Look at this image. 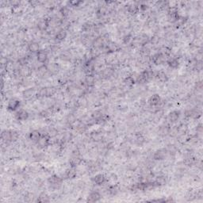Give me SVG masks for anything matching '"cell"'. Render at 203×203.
I'll use <instances>...</instances> for the list:
<instances>
[{
    "label": "cell",
    "instance_id": "46",
    "mask_svg": "<svg viewBox=\"0 0 203 203\" xmlns=\"http://www.w3.org/2000/svg\"><path fill=\"white\" fill-rule=\"evenodd\" d=\"M148 8V5L145 2H143V3L140 4V6H139V10L140 9L141 10H143V11H145Z\"/></svg>",
    "mask_w": 203,
    "mask_h": 203
},
{
    "label": "cell",
    "instance_id": "14",
    "mask_svg": "<svg viewBox=\"0 0 203 203\" xmlns=\"http://www.w3.org/2000/svg\"><path fill=\"white\" fill-rule=\"evenodd\" d=\"M41 131L39 130H32L28 135L29 140H31L32 142H34V143L35 144L38 141V140L41 138Z\"/></svg>",
    "mask_w": 203,
    "mask_h": 203
},
{
    "label": "cell",
    "instance_id": "20",
    "mask_svg": "<svg viewBox=\"0 0 203 203\" xmlns=\"http://www.w3.org/2000/svg\"><path fill=\"white\" fill-rule=\"evenodd\" d=\"M114 73V70L113 67H106V68L101 70V77L104 79H108L111 77Z\"/></svg>",
    "mask_w": 203,
    "mask_h": 203
},
{
    "label": "cell",
    "instance_id": "34",
    "mask_svg": "<svg viewBox=\"0 0 203 203\" xmlns=\"http://www.w3.org/2000/svg\"><path fill=\"white\" fill-rule=\"evenodd\" d=\"M87 125H85L84 123L79 121L78 124L75 126V130L79 132V133H83V132H86V130L87 129Z\"/></svg>",
    "mask_w": 203,
    "mask_h": 203
},
{
    "label": "cell",
    "instance_id": "3",
    "mask_svg": "<svg viewBox=\"0 0 203 203\" xmlns=\"http://www.w3.org/2000/svg\"><path fill=\"white\" fill-rule=\"evenodd\" d=\"M63 179L60 176L53 175L48 179V184L52 190H59L62 186Z\"/></svg>",
    "mask_w": 203,
    "mask_h": 203
},
{
    "label": "cell",
    "instance_id": "30",
    "mask_svg": "<svg viewBox=\"0 0 203 203\" xmlns=\"http://www.w3.org/2000/svg\"><path fill=\"white\" fill-rule=\"evenodd\" d=\"M124 85L127 87H131L135 84L136 83V80L133 78V76H126L123 80Z\"/></svg>",
    "mask_w": 203,
    "mask_h": 203
},
{
    "label": "cell",
    "instance_id": "28",
    "mask_svg": "<svg viewBox=\"0 0 203 203\" xmlns=\"http://www.w3.org/2000/svg\"><path fill=\"white\" fill-rule=\"evenodd\" d=\"M153 182H154L155 185H156V187L157 186H164V185H166L167 179L164 175H160V176H157Z\"/></svg>",
    "mask_w": 203,
    "mask_h": 203
},
{
    "label": "cell",
    "instance_id": "1",
    "mask_svg": "<svg viewBox=\"0 0 203 203\" xmlns=\"http://www.w3.org/2000/svg\"><path fill=\"white\" fill-rule=\"evenodd\" d=\"M154 76L155 74L152 70H151V69H146L144 71H141L140 74H138L135 80L138 83H145L148 82L150 79H152Z\"/></svg>",
    "mask_w": 203,
    "mask_h": 203
},
{
    "label": "cell",
    "instance_id": "41",
    "mask_svg": "<svg viewBox=\"0 0 203 203\" xmlns=\"http://www.w3.org/2000/svg\"><path fill=\"white\" fill-rule=\"evenodd\" d=\"M94 27H95V25L92 24L91 22H86L84 23L83 25V27H82V30H83L84 32H87V33H88V32L91 31L92 30L94 29Z\"/></svg>",
    "mask_w": 203,
    "mask_h": 203
},
{
    "label": "cell",
    "instance_id": "18",
    "mask_svg": "<svg viewBox=\"0 0 203 203\" xmlns=\"http://www.w3.org/2000/svg\"><path fill=\"white\" fill-rule=\"evenodd\" d=\"M27 49L30 53H37L41 50L39 43L36 42V41H31L30 43H29L28 46H27Z\"/></svg>",
    "mask_w": 203,
    "mask_h": 203
},
{
    "label": "cell",
    "instance_id": "19",
    "mask_svg": "<svg viewBox=\"0 0 203 203\" xmlns=\"http://www.w3.org/2000/svg\"><path fill=\"white\" fill-rule=\"evenodd\" d=\"M76 168H72V167H71L70 168H67L65 171V173H64V177H65V179H75V178L76 177Z\"/></svg>",
    "mask_w": 203,
    "mask_h": 203
},
{
    "label": "cell",
    "instance_id": "9",
    "mask_svg": "<svg viewBox=\"0 0 203 203\" xmlns=\"http://www.w3.org/2000/svg\"><path fill=\"white\" fill-rule=\"evenodd\" d=\"M91 180L94 183V184L98 185V186H102V185L105 184L106 181H107L106 176L103 174H97V175H95L92 178Z\"/></svg>",
    "mask_w": 203,
    "mask_h": 203
},
{
    "label": "cell",
    "instance_id": "35",
    "mask_svg": "<svg viewBox=\"0 0 203 203\" xmlns=\"http://www.w3.org/2000/svg\"><path fill=\"white\" fill-rule=\"evenodd\" d=\"M37 201H40V202H49V201H50V197H49L46 193H41V194L37 197Z\"/></svg>",
    "mask_w": 203,
    "mask_h": 203
},
{
    "label": "cell",
    "instance_id": "25",
    "mask_svg": "<svg viewBox=\"0 0 203 203\" xmlns=\"http://www.w3.org/2000/svg\"><path fill=\"white\" fill-rule=\"evenodd\" d=\"M101 198V195L98 191H92L91 194L88 195L87 201L90 202H95L99 201Z\"/></svg>",
    "mask_w": 203,
    "mask_h": 203
},
{
    "label": "cell",
    "instance_id": "47",
    "mask_svg": "<svg viewBox=\"0 0 203 203\" xmlns=\"http://www.w3.org/2000/svg\"><path fill=\"white\" fill-rule=\"evenodd\" d=\"M109 180L112 181L113 183H114V182H116V181L117 180V175H115V174H111V175H110V177H109Z\"/></svg>",
    "mask_w": 203,
    "mask_h": 203
},
{
    "label": "cell",
    "instance_id": "8",
    "mask_svg": "<svg viewBox=\"0 0 203 203\" xmlns=\"http://www.w3.org/2000/svg\"><path fill=\"white\" fill-rule=\"evenodd\" d=\"M162 102L163 101L161 97H160L159 95H157V94H155V95H152L148 99V104L151 107H156L159 105L161 104Z\"/></svg>",
    "mask_w": 203,
    "mask_h": 203
},
{
    "label": "cell",
    "instance_id": "11",
    "mask_svg": "<svg viewBox=\"0 0 203 203\" xmlns=\"http://www.w3.org/2000/svg\"><path fill=\"white\" fill-rule=\"evenodd\" d=\"M36 95H37V93H36V91L34 87L26 88L22 91V97L26 100H30Z\"/></svg>",
    "mask_w": 203,
    "mask_h": 203
},
{
    "label": "cell",
    "instance_id": "5",
    "mask_svg": "<svg viewBox=\"0 0 203 203\" xmlns=\"http://www.w3.org/2000/svg\"><path fill=\"white\" fill-rule=\"evenodd\" d=\"M167 56L164 55L162 52H158V53H156V54L153 55L152 56V61L156 64V65H160V64H163L164 62L167 61Z\"/></svg>",
    "mask_w": 203,
    "mask_h": 203
},
{
    "label": "cell",
    "instance_id": "36",
    "mask_svg": "<svg viewBox=\"0 0 203 203\" xmlns=\"http://www.w3.org/2000/svg\"><path fill=\"white\" fill-rule=\"evenodd\" d=\"M67 108L70 110H77L79 107V104L78 100H71L69 101L68 103H67Z\"/></svg>",
    "mask_w": 203,
    "mask_h": 203
},
{
    "label": "cell",
    "instance_id": "13",
    "mask_svg": "<svg viewBox=\"0 0 203 203\" xmlns=\"http://www.w3.org/2000/svg\"><path fill=\"white\" fill-rule=\"evenodd\" d=\"M167 63L169 66L170 68L177 69L179 66V61L178 60L177 56H172V57H168L167 60Z\"/></svg>",
    "mask_w": 203,
    "mask_h": 203
},
{
    "label": "cell",
    "instance_id": "22",
    "mask_svg": "<svg viewBox=\"0 0 203 203\" xmlns=\"http://www.w3.org/2000/svg\"><path fill=\"white\" fill-rule=\"evenodd\" d=\"M37 28L40 31H46L49 28V19L42 18L37 22Z\"/></svg>",
    "mask_w": 203,
    "mask_h": 203
},
{
    "label": "cell",
    "instance_id": "29",
    "mask_svg": "<svg viewBox=\"0 0 203 203\" xmlns=\"http://www.w3.org/2000/svg\"><path fill=\"white\" fill-rule=\"evenodd\" d=\"M81 162H82V159L80 158V156H71V158L69 160V164L72 168L78 167L81 164Z\"/></svg>",
    "mask_w": 203,
    "mask_h": 203
},
{
    "label": "cell",
    "instance_id": "43",
    "mask_svg": "<svg viewBox=\"0 0 203 203\" xmlns=\"http://www.w3.org/2000/svg\"><path fill=\"white\" fill-rule=\"evenodd\" d=\"M195 197H196V194L194 191H192V190H189V191L186 193V197L188 201H192V200L194 199Z\"/></svg>",
    "mask_w": 203,
    "mask_h": 203
},
{
    "label": "cell",
    "instance_id": "4",
    "mask_svg": "<svg viewBox=\"0 0 203 203\" xmlns=\"http://www.w3.org/2000/svg\"><path fill=\"white\" fill-rule=\"evenodd\" d=\"M36 144L40 149L45 148L51 144V138L49 137V135H41V138L36 143Z\"/></svg>",
    "mask_w": 203,
    "mask_h": 203
},
{
    "label": "cell",
    "instance_id": "15",
    "mask_svg": "<svg viewBox=\"0 0 203 203\" xmlns=\"http://www.w3.org/2000/svg\"><path fill=\"white\" fill-rule=\"evenodd\" d=\"M48 52L44 49H41L39 52L37 53V61L41 63H45L48 60Z\"/></svg>",
    "mask_w": 203,
    "mask_h": 203
},
{
    "label": "cell",
    "instance_id": "27",
    "mask_svg": "<svg viewBox=\"0 0 203 203\" xmlns=\"http://www.w3.org/2000/svg\"><path fill=\"white\" fill-rule=\"evenodd\" d=\"M19 71H20L21 76L22 77H28L30 76V74H31L32 71L31 68L29 67L28 65L26 66H22V67L19 68Z\"/></svg>",
    "mask_w": 203,
    "mask_h": 203
},
{
    "label": "cell",
    "instance_id": "2",
    "mask_svg": "<svg viewBox=\"0 0 203 203\" xmlns=\"http://www.w3.org/2000/svg\"><path fill=\"white\" fill-rule=\"evenodd\" d=\"M56 93V89L54 87H41L37 91V96L40 99H47L52 97Z\"/></svg>",
    "mask_w": 203,
    "mask_h": 203
},
{
    "label": "cell",
    "instance_id": "12",
    "mask_svg": "<svg viewBox=\"0 0 203 203\" xmlns=\"http://www.w3.org/2000/svg\"><path fill=\"white\" fill-rule=\"evenodd\" d=\"M21 105V102L18 99H11L8 102L7 109L10 111H15L18 109V107Z\"/></svg>",
    "mask_w": 203,
    "mask_h": 203
},
{
    "label": "cell",
    "instance_id": "23",
    "mask_svg": "<svg viewBox=\"0 0 203 203\" xmlns=\"http://www.w3.org/2000/svg\"><path fill=\"white\" fill-rule=\"evenodd\" d=\"M67 31L62 29V30H60L58 32H56V34H55V39H56V41L60 42V41H63V40L65 39L67 37Z\"/></svg>",
    "mask_w": 203,
    "mask_h": 203
},
{
    "label": "cell",
    "instance_id": "17",
    "mask_svg": "<svg viewBox=\"0 0 203 203\" xmlns=\"http://www.w3.org/2000/svg\"><path fill=\"white\" fill-rule=\"evenodd\" d=\"M183 163L184 164V166L186 167H193L194 165H197V160L193 156H189L185 157Z\"/></svg>",
    "mask_w": 203,
    "mask_h": 203
},
{
    "label": "cell",
    "instance_id": "16",
    "mask_svg": "<svg viewBox=\"0 0 203 203\" xmlns=\"http://www.w3.org/2000/svg\"><path fill=\"white\" fill-rule=\"evenodd\" d=\"M29 116H30L29 113L25 110H18V111L16 113V114H15L16 119H17L18 121H26V120L28 119Z\"/></svg>",
    "mask_w": 203,
    "mask_h": 203
},
{
    "label": "cell",
    "instance_id": "32",
    "mask_svg": "<svg viewBox=\"0 0 203 203\" xmlns=\"http://www.w3.org/2000/svg\"><path fill=\"white\" fill-rule=\"evenodd\" d=\"M166 150L167 152H168V155H170V156H173L176 154V152H177L178 151L177 147H176L175 144H168V145L167 146Z\"/></svg>",
    "mask_w": 203,
    "mask_h": 203
},
{
    "label": "cell",
    "instance_id": "44",
    "mask_svg": "<svg viewBox=\"0 0 203 203\" xmlns=\"http://www.w3.org/2000/svg\"><path fill=\"white\" fill-rule=\"evenodd\" d=\"M132 40V36H131V34H125V36H124L123 37V42L125 44H129V42H130Z\"/></svg>",
    "mask_w": 203,
    "mask_h": 203
},
{
    "label": "cell",
    "instance_id": "26",
    "mask_svg": "<svg viewBox=\"0 0 203 203\" xmlns=\"http://www.w3.org/2000/svg\"><path fill=\"white\" fill-rule=\"evenodd\" d=\"M155 76H156V79L158 80V81H160V82L161 83H166L168 81V75L164 72V71H158L156 74L155 75Z\"/></svg>",
    "mask_w": 203,
    "mask_h": 203
},
{
    "label": "cell",
    "instance_id": "6",
    "mask_svg": "<svg viewBox=\"0 0 203 203\" xmlns=\"http://www.w3.org/2000/svg\"><path fill=\"white\" fill-rule=\"evenodd\" d=\"M179 117H180V111L172 110L167 116V121L169 124H175L179 121Z\"/></svg>",
    "mask_w": 203,
    "mask_h": 203
},
{
    "label": "cell",
    "instance_id": "7",
    "mask_svg": "<svg viewBox=\"0 0 203 203\" xmlns=\"http://www.w3.org/2000/svg\"><path fill=\"white\" fill-rule=\"evenodd\" d=\"M168 152L166 148H160L155 152L153 154V160L156 161H160V160H165L166 157L168 156Z\"/></svg>",
    "mask_w": 203,
    "mask_h": 203
},
{
    "label": "cell",
    "instance_id": "10",
    "mask_svg": "<svg viewBox=\"0 0 203 203\" xmlns=\"http://www.w3.org/2000/svg\"><path fill=\"white\" fill-rule=\"evenodd\" d=\"M90 138L95 142L102 141L103 140V133L101 130H95L91 132Z\"/></svg>",
    "mask_w": 203,
    "mask_h": 203
},
{
    "label": "cell",
    "instance_id": "48",
    "mask_svg": "<svg viewBox=\"0 0 203 203\" xmlns=\"http://www.w3.org/2000/svg\"><path fill=\"white\" fill-rule=\"evenodd\" d=\"M196 130H197V133H198V134L201 135V133H202V125H201V123H200L198 125H197V129H196Z\"/></svg>",
    "mask_w": 203,
    "mask_h": 203
},
{
    "label": "cell",
    "instance_id": "42",
    "mask_svg": "<svg viewBox=\"0 0 203 203\" xmlns=\"http://www.w3.org/2000/svg\"><path fill=\"white\" fill-rule=\"evenodd\" d=\"M11 142H16L19 138V132L16 130H10Z\"/></svg>",
    "mask_w": 203,
    "mask_h": 203
},
{
    "label": "cell",
    "instance_id": "45",
    "mask_svg": "<svg viewBox=\"0 0 203 203\" xmlns=\"http://www.w3.org/2000/svg\"><path fill=\"white\" fill-rule=\"evenodd\" d=\"M82 1H71L68 3L71 5V6H79V5L82 3Z\"/></svg>",
    "mask_w": 203,
    "mask_h": 203
},
{
    "label": "cell",
    "instance_id": "33",
    "mask_svg": "<svg viewBox=\"0 0 203 203\" xmlns=\"http://www.w3.org/2000/svg\"><path fill=\"white\" fill-rule=\"evenodd\" d=\"M139 10V6L136 5L135 3H130L129 5L127 6V11L129 13L132 14H135Z\"/></svg>",
    "mask_w": 203,
    "mask_h": 203
},
{
    "label": "cell",
    "instance_id": "37",
    "mask_svg": "<svg viewBox=\"0 0 203 203\" xmlns=\"http://www.w3.org/2000/svg\"><path fill=\"white\" fill-rule=\"evenodd\" d=\"M133 140H134V144H136L137 145H142L145 142V138L144 137L143 135L138 134L133 138Z\"/></svg>",
    "mask_w": 203,
    "mask_h": 203
},
{
    "label": "cell",
    "instance_id": "40",
    "mask_svg": "<svg viewBox=\"0 0 203 203\" xmlns=\"http://www.w3.org/2000/svg\"><path fill=\"white\" fill-rule=\"evenodd\" d=\"M186 21H187V18L186 17H183V16H179V18L177 19V21L175 22L174 24L175 25L176 27H179V26H184L185 23L186 22Z\"/></svg>",
    "mask_w": 203,
    "mask_h": 203
},
{
    "label": "cell",
    "instance_id": "39",
    "mask_svg": "<svg viewBox=\"0 0 203 203\" xmlns=\"http://www.w3.org/2000/svg\"><path fill=\"white\" fill-rule=\"evenodd\" d=\"M47 132L50 138H55L58 135V130L55 127H49V129H47Z\"/></svg>",
    "mask_w": 203,
    "mask_h": 203
},
{
    "label": "cell",
    "instance_id": "24",
    "mask_svg": "<svg viewBox=\"0 0 203 203\" xmlns=\"http://www.w3.org/2000/svg\"><path fill=\"white\" fill-rule=\"evenodd\" d=\"M47 67L51 74H56L60 70V64L57 63H50L49 65H47Z\"/></svg>",
    "mask_w": 203,
    "mask_h": 203
},
{
    "label": "cell",
    "instance_id": "21",
    "mask_svg": "<svg viewBox=\"0 0 203 203\" xmlns=\"http://www.w3.org/2000/svg\"><path fill=\"white\" fill-rule=\"evenodd\" d=\"M120 190V187L117 184L110 185L108 186V188L106 189V193L110 196H115L118 194Z\"/></svg>",
    "mask_w": 203,
    "mask_h": 203
},
{
    "label": "cell",
    "instance_id": "38",
    "mask_svg": "<svg viewBox=\"0 0 203 203\" xmlns=\"http://www.w3.org/2000/svg\"><path fill=\"white\" fill-rule=\"evenodd\" d=\"M76 121V117L74 114H67V116L66 117V122L68 125H71L75 123Z\"/></svg>",
    "mask_w": 203,
    "mask_h": 203
},
{
    "label": "cell",
    "instance_id": "31",
    "mask_svg": "<svg viewBox=\"0 0 203 203\" xmlns=\"http://www.w3.org/2000/svg\"><path fill=\"white\" fill-rule=\"evenodd\" d=\"M169 131H170V125L168 124H164L161 126L160 127V129H159V132L160 134L163 136H165L169 134Z\"/></svg>",
    "mask_w": 203,
    "mask_h": 203
}]
</instances>
